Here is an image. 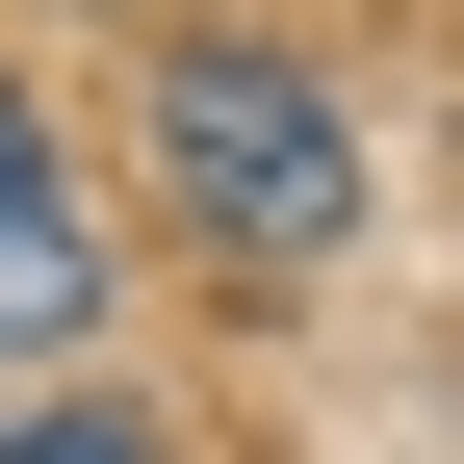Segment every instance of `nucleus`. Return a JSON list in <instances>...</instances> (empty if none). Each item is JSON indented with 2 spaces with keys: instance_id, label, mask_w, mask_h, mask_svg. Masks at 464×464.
Here are the masks:
<instances>
[{
  "instance_id": "f257e3e1",
  "label": "nucleus",
  "mask_w": 464,
  "mask_h": 464,
  "mask_svg": "<svg viewBox=\"0 0 464 464\" xmlns=\"http://www.w3.org/2000/svg\"><path fill=\"white\" fill-rule=\"evenodd\" d=\"M155 207H181L232 284L362 258V103H335L284 26H181V52H155Z\"/></svg>"
},
{
  "instance_id": "f03ea898",
  "label": "nucleus",
  "mask_w": 464,
  "mask_h": 464,
  "mask_svg": "<svg viewBox=\"0 0 464 464\" xmlns=\"http://www.w3.org/2000/svg\"><path fill=\"white\" fill-rule=\"evenodd\" d=\"M103 310V232H78V181H52V130H26V103H0V335H26V362H52V335H78Z\"/></svg>"
},
{
  "instance_id": "7ed1b4c3",
  "label": "nucleus",
  "mask_w": 464,
  "mask_h": 464,
  "mask_svg": "<svg viewBox=\"0 0 464 464\" xmlns=\"http://www.w3.org/2000/svg\"><path fill=\"white\" fill-rule=\"evenodd\" d=\"M0 464H181L155 413H103V387H52V413H0Z\"/></svg>"
}]
</instances>
